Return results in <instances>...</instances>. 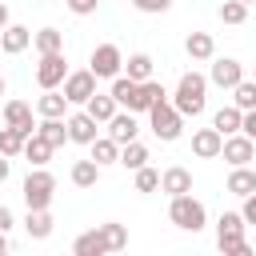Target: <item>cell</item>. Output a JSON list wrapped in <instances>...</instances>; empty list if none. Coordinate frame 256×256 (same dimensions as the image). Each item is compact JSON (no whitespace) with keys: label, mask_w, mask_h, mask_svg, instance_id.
I'll use <instances>...</instances> for the list:
<instances>
[{"label":"cell","mask_w":256,"mask_h":256,"mask_svg":"<svg viewBox=\"0 0 256 256\" xmlns=\"http://www.w3.org/2000/svg\"><path fill=\"white\" fill-rule=\"evenodd\" d=\"M4 252H8V236L0 232V256H4Z\"/></svg>","instance_id":"obj_45"},{"label":"cell","mask_w":256,"mask_h":256,"mask_svg":"<svg viewBox=\"0 0 256 256\" xmlns=\"http://www.w3.org/2000/svg\"><path fill=\"white\" fill-rule=\"evenodd\" d=\"M112 96H116V104H124L128 112H136V104H140V84L128 80V76H116V80H112Z\"/></svg>","instance_id":"obj_20"},{"label":"cell","mask_w":256,"mask_h":256,"mask_svg":"<svg viewBox=\"0 0 256 256\" xmlns=\"http://www.w3.org/2000/svg\"><path fill=\"white\" fill-rule=\"evenodd\" d=\"M220 148H224V132H220V128H200V132L192 136V152H196L200 160L220 156Z\"/></svg>","instance_id":"obj_12"},{"label":"cell","mask_w":256,"mask_h":256,"mask_svg":"<svg viewBox=\"0 0 256 256\" xmlns=\"http://www.w3.org/2000/svg\"><path fill=\"white\" fill-rule=\"evenodd\" d=\"M240 216H244L248 224H256V192H252V196H244V208H240Z\"/></svg>","instance_id":"obj_40"},{"label":"cell","mask_w":256,"mask_h":256,"mask_svg":"<svg viewBox=\"0 0 256 256\" xmlns=\"http://www.w3.org/2000/svg\"><path fill=\"white\" fill-rule=\"evenodd\" d=\"M212 128H220L224 136H232V132H240V128H244V108H236V104H228V108H220V112L212 116Z\"/></svg>","instance_id":"obj_23"},{"label":"cell","mask_w":256,"mask_h":256,"mask_svg":"<svg viewBox=\"0 0 256 256\" xmlns=\"http://www.w3.org/2000/svg\"><path fill=\"white\" fill-rule=\"evenodd\" d=\"M88 148H92V160H96L100 168H104V164H120V144H116L112 136H96Z\"/></svg>","instance_id":"obj_25"},{"label":"cell","mask_w":256,"mask_h":256,"mask_svg":"<svg viewBox=\"0 0 256 256\" xmlns=\"http://www.w3.org/2000/svg\"><path fill=\"white\" fill-rule=\"evenodd\" d=\"M160 188L168 196H184V192H192V172L188 168H168V172H160Z\"/></svg>","instance_id":"obj_18"},{"label":"cell","mask_w":256,"mask_h":256,"mask_svg":"<svg viewBox=\"0 0 256 256\" xmlns=\"http://www.w3.org/2000/svg\"><path fill=\"white\" fill-rule=\"evenodd\" d=\"M244 4H248V8H252V4H256V0H244Z\"/></svg>","instance_id":"obj_48"},{"label":"cell","mask_w":256,"mask_h":256,"mask_svg":"<svg viewBox=\"0 0 256 256\" xmlns=\"http://www.w3.org/2000/svg\"><path fill=\"white\" fill-rule=\"evenodd\" d=\"M24 228H28L32 240H48V236H52V216H48V208H28Z\"/></svg>","instance_id":"obj_21"},{"label":"cell","mask_w":256,"mask_h":256,"mask_svg":"<svg viewBox=\"0 0 256 256\" xmlns=\"http://www.w3.org/2000/svg\"><path fill=\"white\" fill-rule=\"evenodd\" d=\"M120 164H124V168H132V172H136V168H144V164H148V148H144L140 140L120 144Z\"/></svg>","instance_id":"obj_31"},{"label":"cell","mask_w":256,"mask_h":256,"mask_svg":"<svg viewBox=\"0 0 256 256\" xmlns=\"http://www.w3.org/2000/svg\"><path fill=\"white\" fill-rule=\"evenodd\" d=\"M84 108H88L100 124H108V120L116 116V108H120V104H116V96H112V92H96V96H88V104H84Z\"/></svg>","instance_id":"obj_22"},{"label":"cell","mask_w":256,"mask_h":256,"mask_svg":"<svg viewBox=\"0 0 256 256\" xmlns=\"http://www.w3.org/2000/svg\"><path fill=\"white\" fill-rule=\"evenodd\" d=\"M16 220H12V212H8V204H0V232H8Z\"/></svg>","instance_id":"obj_42"},{"label":"cell","mask_w":256,"mask_h":256,"mask_svg":"<svg viewBox=\"0 0 256 256\" xmlns=\"http://www.w3.org/2000/svg\"><path fill=\"white\" fill-rule=\"evenodd\" d=\"M220 20L224 24H244L248 20V4L244 0H224L220 4Z\"/></svg>","instance_id":"obj_36"},{"label":"cell","mask_w":256,"mask_h":256,"mask_svg":"<svg viewBox=\"0 0 256 256\" xmlns=\"http://www.w3.org/2000/svg\"><path fill=\"white\" fill-rule=\"evenodd\" d=\"M72 252H76V256H104V240H100V232L92 228V232H84V236H76V244H72Z\"/></svg>","instance_id":"obj_33"},{"label":"cell","mask_w":256,"mask_h":256,"mask_svg":"<svg viewBox=\"0 0 256 256\" xmlns=\"http://www.w3.org/2000/svg\"><path fill=\"white\" fill-rule=\"evenodd\" d=\"M124 68H128V80H136V84L152 80V56H148V52H136V56H128V60H124Z\"/></svg>","instance_id":"obj_30"},{"label":"cell","mask_w":256,"mask_h":256,"mask_svg":"<svg viewBox=\"0 0 256 256\" xmlns=\"http://www.w3.org/2000/svg\"><path fill=\"white\" fill-rule=\"evenodd\" d=\"M4 124L20 128L24 136H32V132H36V124H32V108H28L24 100H8V104H4Z\"/></svg>","instance_id":"obj_14"},{"label":"cell","mask_w":256,"mask_h":256,"mask_svg":"<svg viewBox=\"0 0 256 256\" xmlns=\"http://www.w3.org/2000/svg\"><path fill=\"white\" fill-rule=\"evenodd\" d=\"M120 68H124V56H120L116 44H96V48H92V72H96V76L116 80Z\"/></svg>","instance_id":"obj_7"},{"label":"cell","mask_w":256,"mask_h":256,"mask_svg":"<svg viewBox=\"0 0 256 256\" xmlns=\"http://www.w3.org/2000/svg\"><path fill=\"white\" fill-rule=\"evenodd\" d=\"M56 196V176L44 172V168H32L28 180H24V204L28 208H48Z\"/></svg>","instance_id":"obj_5"},{"label":"cell","mask_w":256,"mask_h":256,"mask_svg":"<svg viewBox=\"0 0 256 256\" xmlns=\"http://www.w3.org/2000/svg\"><path fill=\"white\" fill-rule=\"evenodd\" d=\"M96 180H100V164H96L92 156H88V160H76V164H72V184H76V188H92Z\"/></svg>","instance_id":"obj_29"},{"label":"cell","mask_w":256,"mask_h":256,"mask_svg":"<svg viewBox=\"0 0 256 256\" xmlns=\"http://www.w3.org/2000/svg\"><path fill=\"white\" fill-rule=\"evenodd\" d=\"M244 228H248V220L240 212H220V220H216V244H220L224 256H252V248L244 240Z\"/></svg>","instance_id":"obj_1"},{"label":"cell","mask_w":256,"mask_h":256,"mask_svg":"<svg viewBox=\"0 0 256 256\" xmlns=\"http://www.w3.org/2000/svg\"><path fill=\"white\" fill-rule=\"evenodd\" d=\"M232 104H236V108H244V112H248V108H256V80H240V84L232 88Z\"/></svg>","instance_id":"obj_35"},{"label":"cell","mask_w":256,"mask_h":256,"mask_svg":"<svg viewBox=\"0 0 256 256\" xmlns=\"http://www.w3.org/2000/svg\"><path fill=\"white\" fill-rule=\"evenodd\" d=\"M220 156H224L232 168H236V164H248V160L256 156V140H252V136H244V132H232V136H224Z\"/></svg>","instance_id":"obj_9"},{"label":"cell","mask_w":256,"mask_h":256,"mask_svg":"<svg viewBox=\"0 0 256 256\" xmlns=\"http://www.w3.org/2000/svg\"><path fill=\"white\" fill-rule=\"evenodd\" d=\"M52 152H56V148H52L40 132H32V136L24 140V156H28V164H32V168H44V164L52 160Z\"/></svg>","instance_id":"obj_17"},{"label":"cell","mask_w":256,"mask_h":256,"mask_svg":"<svg viewBox=\"0 0 256 256\" xmlns=\"http://www.w3.org/2000/svg\"><path fill=\"white\" fill-rule=\"evenodd\" d=\"M24 140H28V136H24L20 128H12V124H4V128H0V152H4L8 160L24 152Z\"/></svg>","instance_id":"obj_32"},{"label":"cell","mask_w":256,"mask_h":256,"mask_svg":"<svg viewBox=\"0 0 256 256\" xmlns=\"http://www.w3.org/2000/svg\"><path fill=\"white\" fill-rule=\"evenodd\" d=\"M28 44H32V28H24V24H8V28L0 32V48H4V56H20Z\"/></svg>","instance_id":"obj_13"},{"label":"cell","mask_w":256,"mask_h":256,"mask_svg":"<svg viewBox=\"0 0 256 256\" xmlns=\"http://www.w3.org/2000/svg\"><path fill=\"white\" fill-rule=\"evenodd\" d=\"M96 232H100V240H104V252H120V248L128 244V228H124V224H116V220L100 224Z\"/></svg>","instance_id":"obj_26"},{"label":"cell","mask_w":256,"mask_h":256,"mask_svg":"<svg viewBox=\"0 0 256 256\" xmlns=\"http://www.w3.org/2000/svg\"><path fill=\"white\" fill-rule=\"evenodd\" d=\"M64 4H68V8H72V12H76V16H92V12H96V4H100V0H64Z\"/></svg>","instance_id":"obj_39"},{"label":"cell","mask_w":256,"mask_h":256,"mask_svg":"<svg viewBox=\"0 0 256 256\" xmlns=\"http://www.w3.org/2000/svg\"><path fill=\"white\" fill-rule=\"evenodd\" d=\"M240 132L256 140V108H248V112H244V128H240Z\"/></svg>","instance_id":"obj_41"},{"label":"cell","mask_w":256,"mask_h":256,"mask_svg":"<svg viewBox=\"0 0 256 256\" xmlns=\"http://www.w3.org/2000/svg\"><path fill=\"white\" fill-rule=\"evenodd\" d=\"M96 124H100V120H96L88 108H84V112H72V116H68V136H72L76 144H92V140L100 136Z\"/></svg>","instance_id":"obj_11"},{"label":"cell","mask_w":256,"mask_h":256,"mask_svg":"<svg viewBox=\"0 0 256 256\" xmlns=\"http://www.w3.org/2000/svg\"><path fill=\"white\" fill-rule=\"evenodd\" d=\"M64 80H68L64 52H44L40 64H36V84H40V88H60Z\"/></svg>","instance_id":"obj_6"},{"label":"cell","mask_w":256,"mask_h":256,"mask_svg":"<svg viewBox=\"0 0 256 256\" xmlns=\"http://www.w3.org/2000/svg\"><path fill=\"white\" fill-rule=\"evenodd\" d=\"M252 80H256V76H252Z\"/></svg>","instance_id":"obj_49"},{"label":"cell","mask_w":256,"mask_h":256,"mask_svg":"<svg viewBox=\"0 0 256 256\" xmlns=\"http://www.w3.org/2000/svg\"><path fill=\"white\" fill-rule=\"evenodd\" d=\"M36 132H40L52 148H60L64 140H72V136H68V120H64V116H44V124H40Z\"/></svg>","instance_id":"obj_24"},{"label":"cell","mask_w":256,"mask_h":256,"mask_svg":"<svg viewBox=\"0 0 256 256\" xmlns=\"http://www.w3.org/2000/svg\"><path fill=\"white\" fill-rule=\"evenodd\" d=\"M204 96H208V76L200 72H184L176 92H172V104L184 112V116H200L204 112Z\"/></svg>","instance_id":"obj_2"},{"label":"cell","mask_w":256,"mask_h":256,"mask_svg":"<svg viewBox=\"0 0 256 256\" xmlns=\"http://www.w3.org/2000/svg\"><path fill=\"white\" fill-rule=\"evenodd\" d=\"M8 172H12V164H8V156H4V152H0V184H4V180H8Z\"/></svg>","instance_id":"obj_43"},{"label":"cell","mask_w":256,"mask_h":256,"mask_svg":"<svg viewBox=\"0 0 256 256\" xmlns=\"http://www.w3.org/2000/svg\"><path fill=\"white\" fill-rule=\"evenodd\" d=\"M140 12H168L172 8V0H132Z\"/></svg>","instance_id":"obj_38"},{"label":"cell","mask_w":256,"mask_h":256,"mask_svg":"<svg viewBox=\"0 0 256 256\" xmlns=\"http://www.w3.org/2000/svg\"><path fill=\"white\" fill-rule=\"evenodd\" d=\"M0 52H4V48H0Z\"/></svg>","instance_id":"obj_50"},{"label":"cell","mask_w":256,"mask_h":256,"mask_svg":"<svg viewBox=\"0 0 256 256\" xmlns=\"http://www.w3.org/2000/svg\"><path fill=\"white\" fill-rule=\"evenodd\" d=\"M96 72L88 68V72H68V80H64V96H68V104H88V96H96Z\"/></svg>","instance_id":"obj_8"},{"label":"cell","mask_w":256,"mask_h":256,"mask_svg":"<svg viewBox=\"0 0 256 256\" xmlns=\"http://www.w3.org/2000/svg\"><path fill=\"white\" fill-rule=\"evenodd\" d=\"M136 132H140V124H136V112H116V116L108 120V136H112L116 144H128V140H136Z\"/></svg>","instance_id":"obj_15"},{"label":"cell","mask_w":256,"mask_h":256,"mask_svg":"<svg viewBox=\"0 0 256 256\" xmlns=\"http://www.w3.org/2000/svg\"><path fill=\"white\" fill-rule=\"evenodd\" d=\"M240 80H244V64H240V60H232V56H224V60H212L208 84H216V88H236Z\"/></svg>","instance_id":"obj_10"},{"label":"cell","mask_w":256,"mask_h":256,"mask_svg":"<svg viewBox=\"0 0 256 256\" xmlns=\"http://www.w3.org/2000/svg\"><path fill=\"white\" fill-rule=\"evenodd\" d=\"M8 24H12V20H8V4H0V32H4Z\"/></svg>","instance_id":"obj_44"},{"label":"cell","mask_w":256,"mask_h":256,"mask_svg":"<svg viewBox=\"0 0 256 256\" xmlns=\"http://www.w3.org/2000/svg\"><path fill=\"white\" fill-rule=\"evenodd\" d=\"M0 96H4V76H0Z\"/></svg>","instance_id":"obj_47"},{"label":"cell","mask_w":256,"mask_h":256,"mask_svg":"<svg viewBox=\"0 0 256 256\" xmlns=\"http://www.w3.org/2000/svg\"><path fill=\"white\" fill-rule=\"evenodd\" d=\"M0 128H4V104H0Z\"/></svg>","instance_id":"obj_46"},{"label":"cell","mask_w":256,"mask_h":256,"mask_svg":"<svg viewBox=\"0 0 256 256\" xmlns=\"http://www.w3.org/2000/svg\"><path fill=\"white\" fill-rule=\"evenodd\" d=\"M32 44H36L40 56L44 52H64V32L60 28H40V32H32Z\"/></svg>","instance_id":"obj_27"},{"label":"cell","mask_w":256,"mask_h":256,"mask_svg":"<svg viewBox=\"0 0 256 256\" xmlns=\"http://www.w3.org/2000/svg\"><path fill=\"white\" fill-rule=\"evenodd\" d=\"M156 188H160V172L148 168V164L136 168V192H156Z\"/></svg>","instance_id":"obj_37"},{"label":"cell","mask_w":256,"mask_h":256,"mask_svg":"<svg viewBox=\"0 0 256 256\" xmlns=\"http://www.w3.org/2000/svg\"><path fill=\"white\" fill-rule=\"evenodd\" d=\"M228 192H232V196H240V200H244V196H252V192H256V172H252L248 164H236V168L228 172Z\"/></svg>","instance_id":"obj_16"},{"label":"cell","mask_w":256,"mask_h":256,"mask_svg":"<svg viewBox=\"0 0 256 256\" xmlns=\"http://www.w3.org/2000/svg\"><path fill=\"white\" fill-rule=\"evenodd\" d=\"M164 96H168V92H164L160 80H144V84H140V104H136V112H148V108H152L156 100H164Z\"/></svg>","instance_id":"obj_34"},{"label":"cell","mask_w":256,"mask_h":256,"mask_svg":"<svg viewBox=\"0 0 256 256\" xmlns=\"http://www.w3.org/2000/svg\"><path fill=\"white\" fill-rule=\"evenodd\" d=\"M168 220H172L176 228H184V232H200V228L208 224V212H204V204H200L192 192H184V196H172Z\"/></svg>","instance_id":"obj_4"},{"label":"cell","mask_w":256,"mask_h":256,"mask_svg":"<svg viewBox=\"0 0 256 256\" xmlns=\"http://www.w3.org/2000/svg\"><path fill=\"white\" fill-rule=\"evenodd\" d=\"M64 108H68V96L56 92V88H44V96L36 100V112L40 116H64Z\"/></svg>","instance_id":"obj_28"},{"label":"cell","mask_w":256,"mask_h":256,"mask_svg":"<svg viewBox=\"0 0 256 256\" xmlns=\"http://www.w3.org/2000/svg\"><path fill=\"white\" fill-rule=\"evenodd\" d=\"M148 124H152L156 140L172 144V140H180V132H184V112H180V108L164 96V100H156V104L148 108Z\"/></svg>","instance_id":"obj_3"},{"label":"cell","mask_w":256,"mask_h":256,"mask_svg":"<svg viewBox=\"0 0 256 256\" xmlns=\"http://www.w3.org/2000/svg\"><path fill=\"white\" fill-rule=\"evenodd\" d=\"M184 52H188L192 60H212V56H216V40H212L208 32H188Z\"/></svg>","instance_id":"obj_19"}]
</instances>
